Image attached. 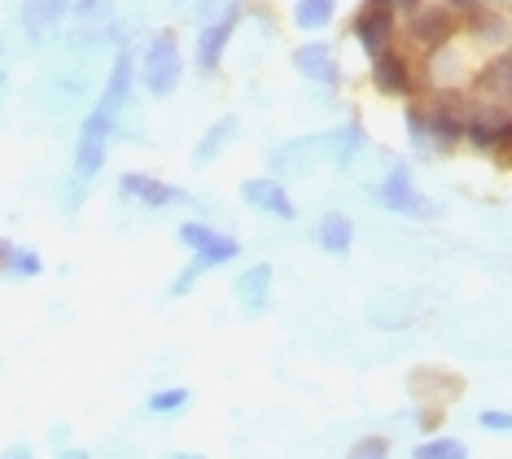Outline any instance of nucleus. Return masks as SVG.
Instances as JSON below:
<instances>
[{
  "label": "nucleus",
  "instance_id": "obj_35",
  "mask_svg": "<svg viewBox=\"0 0 512 459\" xmlns=\"http://www.w3.org/2000/svg\"><path fill=\"white\" fill-rule=\"evenodd\" d=\"M499 5H504V0H499Z\"/></svg>",
  "mask_w": 512,
  "mask_h": 459
},
{
  "label": "nucleus",
  "instance_id": "obj_24",
  "mask_svg": "<svg viewBox=\"0 0 512 459\" xmlns=\"http://www.w3.org/2000/svg\"><path fill=\"white\" fill-rule=\"evenodd\" d=\"M412 459H469V446L460 438H429L412 451Z\"/></svg>",
  "mask_w": 512,
  "mask_h": 459
},
{
  "label": "nucleus",
  "instance_id": "obj_4",
  "mask_svg": "<svg viewBox=\"0 0 512 459\" xmlns=\"http://www.w3.org/2000/svg\"><path fill=\"white\" fill-rule=\"evenodd\" d=\"M119 193L123 197H132V202H141L149 210H167V206H202L193 193H184V188H171V184H162L154 180V175H145V171H123L119 175Z\"/></svg>",
  "mask_w": 512,
  "mask_h": 459
},
{
  "label": "nucleus",
  "instance_id": "obj_11",
  "mask_svg": "<svg viewBox=\"0 0 512 459\" xmlns=\"http://www.w3.org/2000/svg\"><path fill=\"white\" fill-rule=\"evenodd\" d=\"M425 132H429V149H456L464 140V110L451 101L425 105Z\"/></svg>",
  "mask_w": 512,
  "mask_h": 459
},
{
  "label": "nucleus",
  "instance_id": "obj_6",
  "mask_svg": "<svg viewBox=\"0 0 512 459\" xmlns=\"http://www.w3.org/2000/svg\"><path fill=\"white\" fill-rule=\"evenodd\" d=\"M351 31H355L359 49H364L368 57H377L381 49H390V44H394V31H399V14H390L386 5H377V0H368V5L355 14Z\"/></svg>",
  "mask_w": 512,
  "mask_h": 459
},
{
  "label": "nucleus",
  "instance_id": "obj_30",
  "mask_svg": "<svg viewBox=\"0 0 512 459\" xmlns=\"http://www.w3.org/2000/svg\"><path fill=\"white\" fill-rule=\"evenodd\" d=\"M377 5H386L390 14H407V18H412L416 9H421V0H377Z\"/></svg>",
  "mask_w": 512,
  "mask_h": 459
},
{
  "label": "nucleus",
  "instance_id": "obj_16",
  "mask_svg": "<svg viewBox=\"0 0 512 459\" xmlns=\"http://www.w3.org/2000/svg\"><path fill=\"white\" fill-rule=\"evenodd\" d=\"M477 88H482L486 101L508 105V97H512V53L508 49H499L491 62L482 66V75H477Z\"/></svg>",
  "mask_w": 512,
  "mask_h": 459
},
{
  "label": "nucleus",
  "instance_id": "obj_8",
  "mask_svg": "<svg viewBox=\"0 0 512 459\" xmlns=\"http://www.w3.org/2000/svg\"><path fill=\"white\" fill-rule=\"evenodd\" d=\"M241 202L263 210V215H276V219H294L298 206L294 197L285 193V180H276V175H254V180L241 184Z\"/></svg>",
  "mask_w": 512,
  "mask_h": 459
},
{
  "label": "nucleus",
  "instance_id": "obj_32",
  "mask_svg": "<svg viewBox=\"0 0 512 459\" xmlns=\"http://www.w3.org/2000/svg\"><path fill=\"white\" fill-rule=\"evenodd\" d=\"M57 459H92V455L84 451V446H66V451H62V455H57Z\"/></svg>",
  "mask_w": 512,
  "mask_h": 459
},
{
  "label": "nucleus",
  "instance_id": "obj_17",
  "mask_svg": "<svg viewBox=\"0 0 512 459\" xmlns=\"http://www.w3.org/2000/svg\"><path fill=\"white\" fill-rule=\"evenodd\" d=\"M364 149V127L359 123H346V127H333V132H324V158H333V167H351L355 153Z\"/></svg>",
  "mask_w": 512,
  "mask_h": 459
},
{
  "label": "nucleus",
  "instance_id": "obj_9",
  "mask_svg": "<svg viewBox=\"0 0 512 459\" xmlns=\"http://www.w3.org/2000/svg\"><path fill=\"white\" fill-rule=\"evenodd\" d=\"M294 70H298L302 79H311V84L329 88V92L342 84L337 53H333V44H324V40H311V44H302V49H294Z\"/></svg>",
  "mask_w": 512,
  "mask_h": 459
},
{
  "label": "nucleus",
  "instance_id": "obj_34",
  "mask_svg": "<svg viewBox=\"0 0 512 459\" xmlns=\"http://www.w3.org/2000/svg\"><path fill=\"white\" fill-rule=\"evenodd\" d=\"M171 459H206V455H193V451H176Z\"/></svg>",
  "mask_w": 512,
  "mask_h": 459
},
{
  "label": "nucleus",
  "instance_id": "obj_15",
  "mask_svg": "<svg viewBox=\"0 0 512 459\" xmlns=\"http://www.w3.org/2000/svg\"><path fill=\"white\" fill-rule=\"evenodd\" d=\"M272 280H276V267L272 263H254L237 276V298L246 306V315H263L267 306V293H272Z\"/></svg>",
  "mask_w": 512,
  "mask_h": 459
},
{
  "label": "nucleus",
  "instance_id": "obj_20",
  "mask_svg": "<svg viewBox=\"0 0 512 459\" xmlns=\"http://www.w3.org/2000/svg\"><path fill=\"white\" fill-rule=\"evenodd\" d=\"M232 136H237V119H232V114H224V119L211 123V127H206V136L197 140L193 162H197V167H206V162H215L219 153H224V149L232 145Z\"/></svg>",
  "mask_w": 512,
  "mask_h": 459
},
{
  "label": "nucleus",
  "instance_id": "obj_25",
  "mask_svg": "<svg viewBox=\"0 0 512 459\" xmlns=\"http://www.w3.org/2000/svg\"><path fill=\"white\" fill-rule=\"evenodd\" d=\"M5 272L18 276V280H27V276H40L44 263H40L36 250H22V245H14V250H9V258H5Z\"/></svg>",
  "mask_w": 512,
  "mask_h": 459
},
{
  "label": "nucleus",
  "instance_id": "obj_23",
  "mask_svg": "<svg viewBox=\"0 0 512 459\" xmlns=\"http://www.w3.org/2000/svg\"><path fill=\"white\" fill-rule=\"evenodd\" d=\"M189 390L184 385H171V390H158V394H149V403H145V411L149 416H180L184 407H189Z\"/></svg>",
  "mask_w": 512,
  "mask_h": 459
},
{
  "label": "nucleus",
  "instance_id": "obj_29",
  "mask_svg": "<svg viewBox=\"0 0 512 459\" xmlns=\"http://www.w3.org/2000/svg\"><path fill=\"white\" fill-rule=\"evenodd\" d=\"M477 425L482 429H491V433H499V438H504V433L512 429V416L504 407H491V411H482V416H477Z\"/></svg>",
  "mask_w": 512,
  "mask_h": 459
},
{
  "label": "nucleus",
  "instance_id": "obj_28",
  "mask_svg": "<svg viewBox=\"0 0 512 459\" xmlns=\"http://www.w3.org/2000/svg\"><path fill=\"white\" fill-rule=\"evenodd\" d=\"M202 272H206V263H202V258H197V254H193V263H189V267H184V272H180L176 280H171V298H184V293H189V289H193V280H197V276H202Z\"/></svg>",
  "mask_w": 512,
  "mask_h": 459
},
{
  "label": "nucleus",
  "instance_id": "obj_3",
  "mask_svg": "<svg viewBox=\"0 0 512 459\" xmlns=\"http://www.w3.org/2000/svg\"><path fill=\"white\" fill-rule=\"evenodd\" d=\"M464 140L482 153H508L512 145V114L508 105H486V110H473L464 114Z\"/></svg>",
  "mask_w": 512,
  "mask_h": 459
},
{
  "label": "nucleus",
  "instance_id": "obj_2",
  "mask_svg": "<svg viewBox=\"0 0 512 459\" xmlns=\"http://www.w3.org/2000/svg\"><path fill=\"white\" fill-rule=\"evenodd\" d=\"M180 75H184V57H180V44L171 31H158L145 49V62H141V79L149 88V97H171L180 88Z\"/></svg>",
  "mask_w": 512,
  "mask_h": 459
},
{
  "label": "nucleus",
  "instance_id": "obj_5",
  "mask_svg": "<svg viewBox=\"0 0 512 459\" xmlns=\"http://www.w3.org/2000/svg\"><path fill=\"white\" fill-rule=\"evenodd\" d=\"M241 22V5H224L215 18L202 22V31H197V66L202 70H215L224 62L228 44H232V31H237Z\"/></svg>",
  "mask_w": 512,
  "mask_h": 459
},
{
  "label": "nucleus",
  "instance_id": "obj_12",
  "mask_svg": "<svg viewBox=\"0 0 512 459\" xmlns=\"http://www.w3.org/2000/svg\"><path fill=\"white\" fill-rule=\"evenodd\" d=\"M316 158H324V132L285 140V145L272 153V175L276 180H285V175H302Z\"/></svg>",
  "mask_w": 512,
  "mask_h": 459
},
{
  "label": "nucleus",
  "instance_id": "obj_18",
  "mask_svg": "<svg viewBox=\"0 0 512 459\" xmlns=\"http://www.w3.org/2000/svg\"><path fill=\"white\" fill-rule=\"evenodd\" d=\"M316 241H320L324 254H346L355 245V223L346 215H337V210H329V215L320 219V228H316Z\"/></svg>",
  "mask_w": 512,
  "mask_h": 459
},
{
  "label": "nucleus",
  "instance_id": "obj_33",
  "mask_svg": "<svg viewBox=\"0 0 512 459\" xmlns=\"http://www.w3.org/2000/svg\"><path fill=\"white\" fill-rule=\"evenodd\" d=\"M473 5H482V0H447V9H473Z\"/></svg>",
  "mask_w": 512,
  "mask_h": 459
},
{
  "label": "nucleus",
  "instance_id": "obj_26",
  "mask_svg": "<svg viewBox=\"0 0 512 459\" xmlns=\"http://www.w3.org/2000/svg\"><path fill=\"white\" fill-rule=\"evenodd\" d=\"M403 123H407V140H412L421 153H434L429 149V132H425V105H407L403 110Z\"/></svg>",
  "mask_w": 512,
  "mask_h": 459
},
{
  "label": "nucleus",
  "instance_id": "obj_21",
  "mask_svg": "<svg viewBox=\"0 0 512 459\" xmlns=\"http://www.w3.org/2000/svg\"><path fill=\"white\" fill-rule=\"evenodd\" d=\"M464 27H469L477 40H491V44H504L508 40V18L504 14H491V9H469V18H464Z\"/></svg>",
  "mask_w": 512,
  "mask_h": 459
},
{
  "label": "nucleus",
  "instance_id": "obj_19",
  "mask_svg": "<svg viewBox=\"0 0 512 459\" xmlns=\"http://www.w3.org/2000/svg\"><path fill=\"white\" fill-rule=\"evenodd\" d=\"M66 0H27V9H22V27H27L31 40H40L49 27H57V22L66 18Z\"/></svg>",
  "mask_w": 512,
  "mask_h": 459
},
{
  "label": "nucleus",
  "instance_id": "obj_10",
  "mask_svg": "<svg viewBox=\"0 0 512 459\" xmlns=\"http://www.w3.org/2000/svg\"><path fill=\"white\" fill-rule=\"evenodd\" d=\"M372 84L381 92H390V97H416V75H412V62L394 49H381L372 57Z\"/></svg>",
  "mask_w": 512,
  "mask_h": 459
},
{
  "label": "nucleus",
  "instance_id": "obj_14",
  "mask_svg": "<svg viewBox=\"0 0 512 459\" xmlns=\"http://www.w3.org/2000/svg\"><path fill=\"white\" fill-rule=\"evenodd\" d=\"M132 88H136V70H132V53H119L114 57V66H110V79H106V88H101V101H97V110H106L119 119L123 114V105L127 97H132Z\"/></svg>",
  "mask_w": 512,
  "mask_h": 459
},
{
  "label": "nucleus",
  "instance_id": "obj_22",
  "mask_svg": "<svg viewBox=\"0 0 512 459\" xmlns=\"http://www.w3.org/2000/svg\"><path fill=\"white\" fill-rule=\"evenodd\" d=\"M333 18H337V0H298L294 5V27L302 31H320Z\"/></svg>",
  "mask_w": 512,
  "mask_h": 459
},
{
  "label": "nucleus",
  "instance_id": "obj_7",
  "mask_svg": "<svg viewBox=\"0 0 512 459\" xmlns=\"http://www.w3.org/2000/svg\"><path fill=\"white\" fill-rule=\"evenodd\" d=\"M180 245H184V250H193L206 267L232 263V258L241 254V245L232 237H224L219 228H211V223H180Z\"/></svg>",
  "mask_w": 512,
  "mask_h": 459
},
{
  "label": "nucleus",
  "instance_id": "obj_1",
  "mask_svg": "<svg viewBox=\"0 0 512 459\" xmlns=\"http://www.w3.org/2000/svg\"><path fill=\"white\" fill-rule=\"evenodd\" d=\"M368 197L381 210H394V215H407V219H438L442 215L438 202H429L425 193H416L412 171H407V167H394L377 188H368Z\"/></svg>",
  "mask_w": 512,
  "mask_h": 459
},
{
  "label": "nucleus",
  "instance_id": "obj_31",
  "mask_svg": "<svg viewBox=\"0 0 512 459\" xmlns=\"http://www.w3.org/2000/svg\"><path fill=\"white\" fill-rule=\"evenodd\" d=\"M0 459H36V455H31V446H22V442H18V446H9V451L0 455Z\"/></svg>",
  "mask_w": 512,
  "mask_h": 459
},
{
  "label": "nucleus",
  "instance_id": "obj_13",
  "mask_svg": "<svg viewBox=\"0 0 512 459\" xmlns=\"http://www.w3.org/2000/svg\"><path fill=\"white\" fill-rule=\"evenodd\" d=\"M456 27H460V22L451 18L447 5H438V9H425V5H421V9L412 14V40L421 44V49H429V53H438L442 44H451Z\"/></svg>",
  "mask_w": 512,
  "mask_h": 459
},
{
  "label": "nucleus",
  "instance_id": "obj_27",
  "mask_svg": "<svg viewBox=\"0 0 512 459\" xmlns=\"http://www.w3.org/2000/svg\"><path fill=\"white\" fill-rule=\"evenodd\" d=\"M346 459H390V438H381V433H372V438H359Z\"/></svg>",
  "mask_w": 512,
  "mask_h": 459
}]
</instances>
